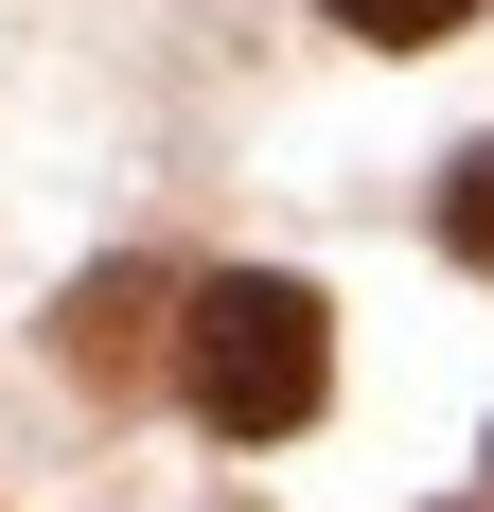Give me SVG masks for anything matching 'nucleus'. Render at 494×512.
Instances as JSON below:
<instances>
[{
  "label": "nucleus",
  "mask_w": 494,
  "mask_h": 512,
  "mask_svg": "<svg viewBox=\"0 0 494 512\" xmlns=\"http://www.w3.org/2000/svg\"><path fill=\"white\" fill-rule=\"evenodd\" d=\"M177 389H195V424H230V442L318 424V389H336V318H318V283H283V265L195 283V301H177Z\"/></svg>",
  "instance_id": "nucleus-1"
},
{
  "label": "nucleus",
  "mask_w": 494,
  "mask_h": 512,
  "mask_svg": "<svg viewBox=\"0 0 494 512\" xmlns=\"http://www.w3.org/2000/svg\"><path fill=\"white\" fill-rule=\"evenodd\" d=\"M159 354H177V283H159V265H106L89 301H71V371L124 389V371H159Z\"/></svg>",
  "instance_id": "nucleus-2"
},
{
  "label": "nucleus",
  "mask_w": 494,
  "mask_h": 512,
  "mask_svg": "<svg viewBox=\"0 0 494 512\" xmlns=\"http://www.w3.org/2000/svg\"><path fill=\"white\" fill-rule=\"evenodd\" d=\"M318 18H336V36H371V53H424V36H459L477 0H318Z\"/></svg>",
  "instance_id": "nucleus-3"
},
{
  "label": "nucleus",
  "mask_w": 494,
  "mask_h": 512,
  "mask_svg": "<svg viewBox=\"0 0 494 512\" xmlns=\"http://www.w3.org/2000/svg\"><path fill=\"white\" fill-rule=\"evenodd\" d=\"M442 248H459V265H477V283H494V142H477V159H459V177H442Z\"/></svg>",
  "instance_id": "nucleus-4"
}]
</instances>
